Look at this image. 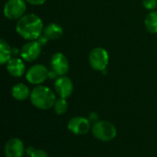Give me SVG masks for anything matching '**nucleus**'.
I'll return each mask as SVG.
<instances>
[{
	"label": "nucleus",
	"mask_w": 157,
	"mask_h": 157,
	"mask_svg": "<svg viewBox=\"0 0 157 157\" xmlns=\"http://www.w3.org/2000/svg\"><path fill=\"white\" fill-rule=\"evenodd\" d=\"M43 22L36 14H25L16 24V30L19 36L28 40H37L43 34Z\"/></svg>",
	"instance_id": "1"
},
{
	"label": "nucleus",
	"mask_w": 157,
	"mask_h": 157,
	"mask_svg": "<svg viewBox=\"0 0 157 157\" xmlns=\"http://www.w3.org/2000/svg\"><path fill=\"white\" fill-rule=\"evenodd\" d=\"M29 99L34 107L45 110L53 107L56 97L48 86L39 85L31 90Z\"/></svg>",
	"instance_id": "2"
},
{
	"label": "nucleus",
	"mask_w": 157,
	"mask_h": 157,
	"mask_svg": "<svg viewBox=\"0 0 157 157\" xmlns=\"http://www.w3.org/2000/svg\"><path fill=\"white\" fill-rule=\"evenodd\" d=\"M91 130L95 138L102 142H109L117 135L116 127L108 121H98L95 122Z\"/></svg>",
	"instance_id": "3"
},
{
	"label": "nucleus",
	"mask_w": 157,
	"mask_h": 157,
	"mask_svg": "<svg viewBox=\"0 0 157 157\" xmlns=\"http://www.w3.org/2000/svg\"><path fill=\"white\" fill-rule=\"evenodd\" d=\"M88 62L90 66L94 70L103 72L107 69V66L109 65V52L106 49L101 47L94 48L88 55Z\"/></svg>",
	"instance_id": "4"
},
{
	"label": "nucleus",
	"mask_w": 157,
	"mask_h": 157,
	"mask_svg": "<svg viewBox=\"0 0 157 157\" xmlns=\"http://www.w3.org/2000/svg\"><path fill=\"white\" fill-rule=\"evenodd\" d=\"M27 9L25 0H7L4 6V15L11 20H18L25 15Z\"/></svg>",
	"instance_id": "5"
},
{
	"label": "nucleus",
	"mask_w": 157,
	"mask_h": 157,
	"mask_svg": "<svg viewBox=\"0 0 157 157\" xmlns=\"http://www.w3.org/2000/svg\"><path fill=\"white\" fill-rule=\"evenodd\" d=\"M50 71L43 64H35L26 73V79L32 85H40L49 78Z\"/></svg>",
	"instance_id": "6"
},
{
	"label": "nucleus",
	"mask_w": 157,
	"mask_h": 157,
	"mask_svg": "<svg viewBox=\"0 0 157 157\" xmlns=\"http://www.w3.org/2000/svg\"><path fill=\"white\" fill-rule=\"evenodd\" d=\"M41 52V45L38 40H29L26 42L21 50L20 56L26 62H33L35 61Z\"/></svg>",
	"instance_id": "7"
},
{
	"label": "nucleus",
	"mask_w": 157,
	"mask_h": 157,
	"mask_svg": "<svg viewBox=\"0 0 157 157\" xmlns=\"http://www.w3.org/2000/svg\"><path fill=\"white\" fill-rule=\"evenodd\" d=\"M67 128L75 135H85L91 129L90 121L84 117H74L69 121Z\"/></svg>",
	"instance_id": "8"
},
{
	"label": "nucleus",
	"mask_w": 157,
	"mask_h": 157,
	"mask_svg": "<svg viewBox=\"0 0 157 157\" xmlns=\"http://www.w3.org/2000/svg\"><path fill=\"white\" fill-rule=\"evenodd\" d=\"M51 67L58 76L65 75L69 70V62L67 57L62 52L54 53L51 58Z\"/></svg>",
	"instance_id": "9"
},
{
	"label": "nucleus",
	"mask_w": 157,
	"mask_h": 157,
	"mask_svg": "<svg viewBox=\"0 0 157 157\" xmlns=\"http://www.w3.org/2000/svg\"><path fill=\"white\" fill-rule=\"evenodd\" d=\"M54 88L60 98H67L73 94L74 84L69 77L63 75L56 78V81L54 83Z\"/></svg>",
	"instance_id": "10"
},
{
	"label": "nucleus",
	"mask_w": 157,
	"mask_h": 157,
	"mask_svg": "<svg viewBox=\"0 0 157 157\" xmlns=\"http://www.w3.org/2000/svg\"><path fill=\"white\" fill-rule=\"evenodd\" d=\"M25 149L23 142L18 138H12L8 140L5 145L6 157H22Z\"/></svg>",
	"instance_id": "11"
},
{
	"label": "nucleus",
	"mask_w": 157,
	"mask_h": 157,
	"mask_svg": "<svg viewBox=\"0 0 157 157\" xmlns=\"http://www.w3.org/2000/svg\"><path fill=\"white\" fill-rule=\"evenodd\" d=\"M6 70L14 77H21L25 74V63L22 58L12 57L6 63Z\"/></svg>",
	"instance_id": "12"
},
{
	"label": "nucleus",
	"mask_w": 157,
	"mask_h": 157,
	"mask_svg": "<svg viewBox=\"0 0 157 157\" xmlns=\"http://www.w3.org/2000/svg\"><path fill=\"white\" fill-rule=\"evenodd\" d=\"M30 93H31V91L29 90V86L22 83L15 85L11 90L12 97L18 101H23V100L27 99L28 98H29Z\"/></svg>",
	"instance_id": "13"
},
{
	"label": "nucleus",
	"mask_w": 157,
	"mask_h": 157,
	"mask_svg": "<svg viewBox=\"0 0 157 157\" xmlns=\"http://www.w3.org/2000/svg\"><path fill=\"white\" fill-rule=\"evenodd\" d=\"M63 34V28L57 23H50L43 29V35H45L50 40H58Z\"/></svg>",
	"instance_id": "14"
},
{
	"label": "nucleus",
	"mask_w": 157,
	"mask_h": 157,
	"mask_svg": "<svg viewBox=\"0 0 157 157\" xmlns=\"http://www.w3.org/2000/svg\"><path fill=\"white\" fill-rule=\"evenodd\" d=\"M13 57V49L3 39L0 40V63L6 64Z\"/></svg>",
	"instance_id": "15"
},
{
	"label": "nucleus",
	"mask_w": 157,
	"mask_h": 157,
	"mask_svg": "<svg viewBox=\"0 0 157 157\" xmlns=\"http://www.w3.org/2000/svg\"><path fill=\"white\" fill-rule=\"evenodd\" d=\"M144 25L146 29L150 33H157V11L153 10L151 11L144 19Z\"/></svg>",
	"instance_id": "16"
},
{
	"label": "nucleus",
	"mask_w": 157,
	"mask_h": 157,
	"mask_svg": "<svg viewBox=\"0 0 157 157\" xmlns=\"http://www.w3.org/2000/svg\"><path fill=\"white\" fill-rule=\"evenodd\" d=\"M53 109L57 115L64 114L68 109V103L66 101V98H59L58 99H56V101L53 105Z\"/></svg>",
	"instance_id": "17"
},
{
	"label": "nucleus",
	"mask_w": 157,
	"mask_h": 157,
	"mask_svg": "<svg viewBox=\"0 0 157 157\" xmlns=\"http://www.w3.org/2000/svg\"><path fill=\"white\" fill-rule=\"evenodd\" d=\"M26 153L29 155V157H49L47 153L40 149H34L33 147L28 148Z\"/></svg>",
	"instance_id": "18"
},
{
	"label": "nucleus",
	"mask_w": 157,
	"mask_h": 157,
	"mask_svg": "<svg viewBox=\"0 0 157 157\" xmlns=\"http://www.w3.org/2000/svg\"><path fill=\"white\" fill-rule=\"evenodd\" d=\"M143 5L144 8L153 11L157 7V0H143Z\"/></svg>",
	"instance_id": "19"
},
{
	"label": "nucleus",
	"mask_w": 157,
	"mask_h": 157,
	"mask_svg": "<svg viewBox=\"0 0 157 157\" xmlns=\"http://www.w3.org/2000/svg\"><path fill=\"white\" fill-rule=\"evenodd\" d=\"M25 1L26 3L32 6H41L46 2V0H25Z\"/></svg>",
	"instance_id": "20"
},
{
	"label": "nucleus",
	"mask_w": 157,
	"mask_h": 157,
	"mask_svg": "<svg viewBox=\"0 0 157 157\" xmlns=\"http://www.w3.org/2000/svg\"><path fill=\"white\" fill-rule=\"evenodd\" d=\"M37 40L39 41V43H40L41 46H43V45H46V44H47V42H48L50 40H49L45 35H43V34H42V35H41L38 40Z\"/></svg>",
	"instance_id": "21"
},
{
	"label": "nucleus",
	"mask_w": 157,
	"mask_h": 157,
	"mask_svg": "<svg viewBox=\"0 0 157 157\" xmlns=\"http://www.w3.org/2000/svg\"><path fill=\"white\" fill-rule=\"evenodd\" d=\"M89 121H95V122L98 121V115H97V113H91L89 115Z\"/></svg>",
	"instance_id": "22"
}]
</instances>
